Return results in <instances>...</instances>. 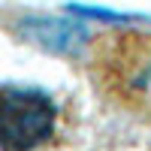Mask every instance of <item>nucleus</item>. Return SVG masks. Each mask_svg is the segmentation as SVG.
<instances>
[{
  "instance_id": "f257e3e1",
  "label": "nucleus",
  "mask_w": 151,
  "mask_h": 151,
  "mask_svg": "<svg viewBox=\"0 0 151 151\" xmlns=\"http://www.w3.org/2000/svg\"><path fill=\"white\" fill-rule=\"evenodd\" d=\"M91 76L115 106L151 118V33L115 30L91 52Z\"/></svg>"
},
{
  "instance_id": "f03ea898",
  "label": "nucleus",
  "mask_w": 151,
  "mask_h": 151,
  "mask_svg": "<svg viewBox=\"0 0 151 151\" xmlns=\"http://www.w3.org/2000/svg\"><path fill=\"white\" fill-rule=\"evenodd\" d=\"M60 109L40 88L0 85V151H36L58 130Z\"/></svg>"
}]
</instances>
